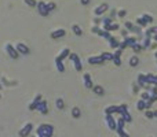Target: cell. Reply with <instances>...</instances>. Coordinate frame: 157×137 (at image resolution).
<instances>
[{
	"label": "cell",
	"mask_w": 157,
	"mask_h": 137,
	"mask_svg": "<svg viewBox=\"0 0 157 137\" xmlns=\"http://www.w3.org/2000/svg\"><path fill=\"white\" fill-rule=\"evenodd\" d=\"M54 133V126L52 125H40L37 128V137H51Z\"/></svg>",
	"instance_id": "6da1fadb"
},
{
	"label": "cell",
	"mask_w": 157,
	"mask_h": 137,
	"mask_svg": "<svg viewBox=\"0 0 157 137\" xmlns=\"http://www.w3.org/2000/svg\"><path fill=\"white\" fill-rule=\"evenodd\" d=\"M135 43H137V38L135 37H127V38H124L123 43L119 44V48L120 50H124V48H127V47H132Z\"/></svg>",
	"instance_id": "7a4b0ae2"
},
{
	"label": "cell",
	"mask_w": 157,
	"mask_h": 137,
	"mask_svg": "<svg viewBox=\"0 0 157 137\" xmlns=\"http://www.w3.org/2000/svg\"><path fill=\"white\" fill-rule=\"evenodd\" d=\"M105 119H106V124L109 126V129L110 130H116V119L113 118V115L112 114H105Z\"/></svg>",
	"instance_id": "3957f363"
},
{
	"label": "cell",
	"mask_w": 157,
	"mask_h": 137,
	"mask_svg": "<svg viewBox=\"0 0 157 137\" xmlns=\"http://www.w3.org/2000/svg\"><path fill=\"white\" fill-rule=\"evenodd\" d=\"M70 60L73 62V66H75V68L77 70V71H80L82 70V60H80V58L76 55V54H70Z\"/></svg>",
	"instance_id": "277c9868"
},
{
	"label": "cell",
	"mask_w": 157,
	"mask_h": 137,
	"mask_svg": "<svg viewBox=\"0 0 157 137\" xmlns=\"http://www.w3.org/2000/svg\"><path fill=\"white\" fill-rule=\"evenodd\" d=\"M107 8H109V6H107V3H102V4H99V6L97 7L94 10V14L97 15V17H101V15H103V14L107 11Z\"/></svg>",
	"instance_id": "5b68a950"
},
{
	"label": "cell",
	"mask_w": 157,
	"mask_h": 137,
	"mask_svg": "<svg viewBox=\"0 0 157 137\" xmlns=\"http://www.w3.org/2000/svg\"><path fill=\"white\" fill-rule=\"evenodd\" d=\"M6 51H7V54L11 56L13 59H17V58L19 56L18 51L15 50V47H14V45H11V44H6Z\"/></svg>",
	"instance_id": "8992f818"
},
{
	"label": "cell",
	"mask_w": 157,
	"mask_h": 137,
	"mask_svg": "<svg viewBox=\"0 0 157 137\" xmlns=\"http://www.w3.org/2000/svg\"><path fill=\"white\" fill-rule=\"evenodd\" d=\"M37 11H39V14L41 15V17H47L48 14H50V11L47 10V6H46V3H43V1H39L37 3Z\"/></svg>",
	"instance_id": "52a82bcc"
},
{
	"label": "cell",
	"mask_w": 157,
	"mask_h": 137,
	"mask_svg": "<svg viewBox=\"0 0 157 137\" xmlns=\"http://www.w3.org/2000/svg\"><path fill=\"white\" fill-rule=\"evenodd\" d=\"M32 129H33V125L29 122V124H26L21 130H19V136L21 137H28V134H31V132Z\"/></svg>",
	"instance_id": "ba28073f"
},
{
	"label": "cell",
	"mask_w": 157,
	"mask_h": 137,
	"mask_svg": "<svg viewBox=\"0 0 157 137\" xmlns=\"http://www.w3.org/2000/svg\"><path fill=\"white\" fill-rule=\"evenodd\" d=\"M15 50L18 51L19 55H28L29 54V48L26 47L24 43H17V45H15Z\"/></svg>",
	"instance_id": "9c48e42d"
},
{
	"label": "cell",
	"mask_w": 157,
	"mask_h": 137,
	"mask_svg": "<svg viewBox=\"0 0 157 137\" xmlns=\"http://www.w3.org/2000/svg\"><path fill=\"white\" fill-rule=\"evenodd\" d=\"M83 80H84V87L87 88V89H92V81H91V75L88 74V73H86V74L83 75Z\"/></svg>",
	"instance_id": "30bf717a"
},
{
	"label": "cell",
	"mask_w": 157,
	"mask_h": 137,
	"mask_svg": "<svg viewBox=\"0 0 157 137\" xmlns=\"http://www.w3.org/2000/svg\"><path fill=\"white\" fill-rule=\"evenodd\" d=\"M105 62L103 59H102V56H91V58H88V63L90 64H102V63Z\"/></svg>",
	"instance_id": "8fae6325"
},
{
	"label": "cell",
	"mask_w": 157,
	"mask_h": 137,
	"mask_svg": "<svg viewBox=\"0 0 157 137\" xmlns=\"http://www.w3.org/2000/svg\"><path fill=\"white\" fill-rule=\"evenodd\" d=\"M40 101H41V95H37V96H36V97L33 99V101H32L31 104H29V110H31V111H33V110H36Z\"/></svg>",
	"instance_id": "7c38bea8"
},
{
	"label": "cell",
	"mask_w": 157,
	"mask_h": 137,
	"mask_svg": "<svg viewBox=\"0 0 157 137\" xmlns=\"http://www.w3.org/2000/svg\"><path fill=\"white\" fill-rule=\"evenodd\" d=\"M65 33H66V32L63 30V29H57V30H54L52 33H50V37L55 40V38L63 37V36H65Z\"/></svg>",
	"instance_id": "4fadbf2b"
},
{
	"label": "cell",
	"mask_w": 157,
	"mask_h": 137,
	"mask_svg": "<svg viewBox=\"0 0 157 137\" xmlns=\"http://www.w3.org/2000/svg\"><path fill=\"white\" fill-rule=\"evenodd\" d=\"M36 110H39L41 114H44V115H46V114L48 112V108H47V101H46V100H41V101L39 103V106H37V108H36Z\"/></svg>",
	"instance_id": "5bb4252c"
},
{
	"label": "cell",
	"mask_w": 157,
	"mask_h": 137,
	"mask_svg": "<svg viewBox=\"0 0 157 137\" xmlns=\"http://www.w3.org/2000/svg\"><path fill=\"white\" fill-rule=\"evenodd\" d=\"M107 40H109V45H110V48H113V50H117V48H119V44L120 43L114 37H112V36H110Z\"/></svg>",
	"instance_id": "9a60e30c"
},
{
	"label": "cell",
	"mask_w": 157,
	"mask_h": 137,
	"mask_svg": "<svg viewBox=\"0 0 157 137\" xmlns=\"http://www.w3.org/2000/svg\"><path fill=\"white\" fill-rule=\"evenodd\" d=\"M119 111V106H109L105 108V114H112L113 115L114 112Z\"/></svg>",
	"instance_id": "2e32d148"
},
{
	"label": "cell",
	"mask_w": 157,
	"mask_h": 137,
	"mask_svg": "<svg viewBox=\"0 0 157 137\" xmlns=\"http://www.w3.org/2000/svg\"><path fill=\"white\" fill-rule=\"evenodd\" d=\"M92 91H94L95 95H98V96H102V95L105 93V89L102 87H99V85H95V87H92Z\"/></svg>",
	"instance_id": "e0dca14e"
},
{
	"label": "cell",
	"mask_w": 157,
	"mask_h": 137,
	"mask_svg": "<svg viewBox=\"0 0 157 137\" xmlns=\"http://www.w3.org/2000/svg\"><path fill=\"white\" fill-rule=\"evenodd\" d=\"M55 64H57V70H58V71H61V73H63V71H65V66H63L62 60H61L59 58H57V59H55Z\"/></svg>",
	"instance_id": "ac0fdd59"
},
{
	"label": "cell",
	"mask_w": 157,
	"mask_h": 137,
	"mask_svg": "<svg viewBox=\"0 0 157 137\" xmlns=\"http://www.w3.org/2000/svg\"><path fill=\"white\" fill-rule=\"evenodd\" d=\"M152 34H157V26H153V28H149L145 32V36H146V37H150Z\"/></svg>",
	"instance_id": "d6986e66"
},
{
	"label": "cell",
	"mask_w": 157,
	"mask_h": 137,
	"mask_svg": "<svg viewBox=\"0 0 157 137\" xmlns=\"http://www.w3.org/2000/svg\"><path fill=\"white\" fill-rule=\"evenodd\" d=\"M69 55H70V51L68 50V48H63V50L61 51V54H59V56H58V58H59L61 60H63L65 58H68Z\"/></svg>",
	"instance_id": "ffe728a7"
},
{
	"label": "cell",
	"mask_w": 157,
	"mask_h": 137,
	"mask_svg": "<svg viewBox=\"0 0 157 137\" xmlns=\"http://www.w3.org/2000/svg\"><path fill=\"white\" fill-rule=\"evenodd\" d=\"M124 26H126V29H127V30L138 32V33H139V28H137V26H134V25L131 24V22H126V24H124Z\"/></svg>",
	"instance_id": "44dd1931"
},
{
	"label": "cell",
	"mask_w": 157,
	"mask_h": 137,
	"mask_svg": "<svg viewBox=\"0 0 157 137\" xmlns=\"http://www.w3.org/2000/svg\"><path fill=\"white\" fill-rule=\"evenodd\" d=\"M72 30H73V33H75L76 36H82V34H83L82 28H80L79 25H73V26H72Z\"/></svg>",
	"instance_id": "7402d4cb"
},
{
	"label": "cell",
	"mask_w": 157,
	"mask_h": 137,
	"mask_svg": "<svg viewBox=\"0 0 157 137\" xmlns=\"http://www.w3.org/2000/svg\"><path fill=\"white\" fill-rule=\"evenodd\" d=\"M103 29L107 32H112V30H117L119 29V25L117 24H110V25H106V26H103Z\"/></svg>",
	"instance_id": "603a6c76"
},
{
	"label": "cell",
	"mask_w": 157,
	"mask_h": 137,
	"mask_svg": "<svg viewBox=\"0 0 157 137\" xmlns=\"http://www.w3.org/2000/svg\"><path fill=\"white\" fill-rule=\"evenodd\" d=\"M124 125H126V119L123 118V117H120V118L116 121V126L120 128V129H123V128H124ZM117 128H116V129H117Z\"/></svg>",
	"instance_id": "cb8c5ba5"
},
{
	"label": "cell",
	"mask_w": 157,
	"mask_h": 137,
	"mask_svg": "<svg viewBox=\"0 0 157 137\" xmlns=\"http://www.w3.org/2000/svg\"><path fill=\"white\" fill-rule=\"evenodd\" d=\"M80 114H82V111H80L79 107H73V108H72V117H73V118H79Z\"/></svg>",
	"instance_id": "d4e9b609"
},
{
	"label": "cell",
	"mask_w": 157,
	"mask_h": 137,
	"mask_svg": "<svg viewBox=\"0 0 157 137\" xmlns=\"http://www.w3.org/2000/svg\"><path fill=\"white\" fill-rule=\"evenodd\" d=\"M119 114H121V115H126L127 112H128V107H127V104H121V106H119Z\"/></svg>",
	"instance_id": "484cf974"
},
{
	"label": "cell",
	"mask_w": 157,
	"mask_h": 137,
	"mask_svg": "<svg viewBox=\"0 0 157 137\" xmlns=\"http://www.w3.org/2000/svg\"><path fill=\"white\" fill-rule=\"evenodd\" d=\"M98 36H101V37H105L107 40V38L110 37V32H107V30H105V29H101L99 30V33H98Z\"/></svg>",
	"instance_id": "4316f807"
},
{
	"label": "cell",
	"mask_w": 157,
	"mask_h": 137,
	"mask_svg": "<svg viewBox=\"0 0 157 137\" xmlns=\"http://www.w3.org/2000/svg\"><path fill=\"white\" fill-rule=\"evenodd\" d=\"M101 56L103 60H113V54H110V52H103Z\"/></svg>",
	"instance_id": "83f0119b"
},
{
	"label": "cell",
	"mask_w": 157,
	"mask_h": 137,
	"mask_svg": "<svg viewBox=\"0 0 157 137\" xmlns=\"http://www.w3.org/2000/svg\"><path fill=\"white\" fill-rule=\"evenodd\" d=\"M137 108H138V110H141V111H142V110H146V101L141 99L138 103H137Z\"/></svg>",
	"instance_id": "f1b7e54d"
},
{
	"label": "cell",
	"mask_w": 157,
	"mask_h": 137,
	"mask_svg": "<svg viewBox=\"0 0 157 137\" xmlns=\"http://www.w3.org/2000/svg\"><path fill=\"white\" fill-rule=\"evenodd\" d=\"M138 63H139L138 56H132L131 59H130V66H132V67H135V66H138Z\"/></svg>",
	"instance_id": "f546056e"
},
{
	"label": "cell",
	"mask_w": 157,
	"mask_h": 137,
	"mask_svg": "<svg viewBox=\"0 0 157 137\" xmlns=\"http://www.w3.org/2000/svg\"><path fill=\"white\" fill-rule=\"evenodd\" d=\"M145 84H146V82H145V75L139 74L138 75V85L139 87H145Z\"/></svg>",
	"instance_id": "4dcf8cb0"
},
{
	"label": "cell",
	"mask_w": 157,
	"mask_h": 137,
	"mask_svg": "<svg viewBox=\"0 0 157 137\" xmlns=\"http://www.w3.org/2000/svg\"><path fill=\"white\" fill-rule=\"evenodd\" d=\"M116 132H117V134H119L120 137H130V136H128V133H126V132H124V129H120V128H117V129H116Z\"/></svg>",
	"instance_id": "1f68e13d"
},
{
	"label": "cell",
	"mask_w": 157,
	"mask_h": 137,
	"mask_svg": "<svg viewBox=\"0 0 157 137\" xmlns=\"http://www.w3.org/2000/svg\"><path fill=\"white\" fill-rule=\"evenodd\" d=\"M137 25H138V26H142V28H143V26L147 25V22H146L143 18H137Z\"/></svg>",
	"instance_id": "d6a6232c"
},
{
	"label": "cell",
	"mask_w": 157,
	"mask_h": 137,
	"mask_svg": "<svg viewBox=\"0 0 157 137\" xmlns=\"http://www.w3.org/2000/svg\"><path fill=\"white\" fill-rule=\"evenodd\" d=\"M25 1V4H28L29 7H36L37 6V1L36 0H24Z\"/></svg>",
	"instance_id": "836d02e7"
},
{
	"label": "cell",
	"mask_w": 157,
	"mask_h": 137,
	"mask_svg": "<svg viewBox=\"0 0 157 137\" xmlns=\"http://www.w3.org/2000/svg\"><path fill=\"white\" fill-rule=\"evenodd\" d=\"M63 106H65L63 100L62 99H57V108H58V110H62Z\"/></svg>",
	"instance_id": "e575fe53"
},
{
	"label": "cell",
	"mask_w": 157,
	"mask_h": 137,
	"mask_svg": "<svg viewBox=\"0 0 157 137\" xmlns=\"http://www.w3.org/2000/svg\"><path fill=\"white\" fill-rule=\"evenodd\" d=\"M150 47V37H146L143 41V45H142V48H149Z\"/></svg>",
	"instance_id": "d590c367"
},
{
	"label": "cell",
	"mask_w": 157,
	"mask_h": 137,
	"mask_svg": "<svg viewBox=\"0 0 157 137\" xmlns=\"http://www.w3.org/2000/svg\"><path fill=\"white\" fill-rule=\"evenodd\" d=\"M142 18H143L146 22H153V17L149 15V14H143V15H142Z\"/></svg>",
	"instance_id": "8d00e7d4"
},
{
	"label": "cell",
	"mask_w": 157,
	"mask_h": 137,
	"mask_svg": "<svg viewBox=\"0 0 157 137\" xmlns=\"http://www.w3.org/2000/svg\"><path fill=\"white\" fill-rule=\"evenodd\" d=\"M141 99L145 100V101H146V100H149V99H150V93H149V92H143V93L141 95Z\"/></svg>",
	"instance_id": "74e56055"
},
{
	"label": "cell",
	"mask_w": 157,
	"mask_h": 137,
	"mask_svg": "<svg viewBox=\"0 0 157 137\" xmlns=\"http://www.w3.org/2000/svg\"><path fill=\"white\" fill-rule=\"evenodd\" d=\"M132 50L135 51V52H139V51L142 50V45H141V44H134V45H132Z\"/></svg>",
	"instance_id": "f35d334b"
},
{
	"label": "cell",
	"mask_w": 157,
	"mask_h": 137,
	"mask_svg": "<svg viewBox=\"0 0 157 137\" xmlns=\"http://www.w3.org/2000/svg\"><path fill=\"white\" fill-rule=\"evenodd\" d=\"M102 24H103V26L110 25V24H112V18H103L102 19Z\"/></svg>",
	"instance_id": "ab89813d"
},
{
	"label": "cell",
	"mask_w": 157,
	"mask_h": 137,
	"mask_svg": "<svg viewBox=\"0 0 157 137\" xmlns=\"http://www.w3.org/2000/svg\"><path fill=\"white\" fill-rule=\"evenodd\" d=\"M145 117H146V118H153V117H154V114H153V111H150V110H147V111L145 112Z\"/></svg>",
	"instance_id": "60d3db41"
},
{
	"label": "cell",
	"mask_w": 157,
	"mask_h": 137,
	"mask_svg": "<svg viewBox=\"0 0 157 137\" xmlns=\"http://www.w3.org/2000/svg\"><path fill=\"white\" fill-rule=\"evenodd\" d=\"M47 6V10L48 11H52L54 8H55V3H48V4H46Z\"/></svg>",
	"instance_id": "b9f144b4"
},
{
	"label": "cell",
	"mask_w": 157,
	"mask_h": 137,
	"mask_svg": "<svg viewBox=\"0 0 157 137\" xmlns=\"http://www.w3.org/2000/svg\"><path fill=\"white\" fill-rule=\"evenodd\" d=\"M123 118L126 119V122H131L132 118H131V115H130V112H127L126 115H123Z\"/></svg>",
	"instance_id": "7bdbcfd3"
},
{
	"label": "cell",
	"mask_w": 157,
	"mask_h": 137,
	"mask_svg": "<svg viewBox=\"0 0 157 137\" xmlns=\"http://www.w3.org/2000/svg\"><path fill=\"white\" fill-rule=\"evenodd\" d=\"M121 51H123V50L117 48V50H116V52L113 54V58H120V55H121Z\"/></svg>",
	"instance_id": "ee69618b"
},
{
	"label": "cell",
	"mask_w": 157,
	"mask_h": 137,
	"mask_svg": "<svg viewBox=\"0 0 157 137\" xmlns=\"http://www.w3.org/2000/svg\"><path fill=\"white\" fill-rule=\"evenodd\" d=\"M150 100L152 101H156L157 100V92H153V93L150 95Z\"/></svg>",
	"instance_id": "f6af8a7d"
},
{
	"label": "cell",
	"mask_w": 157,
	"mask_h": 137,
	"mask_svg": "<svg viewBox=\"0 0 157 137\" xmlns=\"http://www.w3.org/2000/svg\"><path fill=\"white\" fill-rule=\"evenodd\" d=\"M126 14H127V11H126V10H120L119 13H117V15H119V17H121V18H123V17H124Z\"/></svg>",
	"instance_id": "bcb514c9"
},
{
	"label": "cell",
	"mask_w": 157,
	"mask_h": 137,
	"mask_svg": "<svg viewBox=\"0 0 157 137\" xmlns=\"http://www.w3.org/2000/svg\"><path fill=\"white\" fill-rule=\"evenodd\" d=\"M113 62L116 63V66H120V64H121V60H120V58H113Z\"/></svg>",
	"instance_id": "7dc6e473"
},
{
	"label": "cell",
	"mask_w": 157,
	"mask_h": 137,
	"mask_svg": "<svg viewBox=\"0 0 157 137\" xmlns=\"http://www.w3.org/2000/svg\"><path fill=\"white\" fill-rule=\"evenodd\" d=\"M121 36H123L124 38H127V37H128V32H127V30H123V32H121Z\"/></svg>",
	"instance_id": "c3c4849f"
},
{
	"label": "cell",
	"mask_w": 157,
	"mask_h": 137,
	"mask_svg": "<svg viewBox=\"0 0 157 137\" xmlns=\"http://www.w3.org/2000/svg\"><path fill=\"white\" fill-rule=\"evenodd\" d=\"M82 1V4H84V6H87L88 3H90V0H80Z\"/></svg>",
	"instance_id": "681fc988"
},
{
	"label": "cell",
	"mask_w": 157,
	"mask_h": 137,
	"mask_svg": "<svg viewBox=\"0 0 157 137\" xmlns=\"http://www.w3.org/2000/svg\"><path fill=\"white\" fill-rule=\"evenodd\" d=\"M154 87H157V75H154V84H153Z\"/></svg>",
	"instance_id": "f907efd6"
},
{
	"label": "cell",
	"mask_w": 157,
	"mask_h": 137,
	"mask_svg": "<svg viewBox=\"0 0 157 137\" xmlns=\"http://www.w3.org/2000/svg\"><path fill=\"white\" fill-rule=\"evenodd\" d=\"M153 38H154V41H157V34H154V36H153Z\"/></svg>",
	"instance_id": "816d5d0a"
},
{
	"label": "cell",
	"mask_w": 157,
	"mask_h": 137,
	"mask_svg": "<svg viewBox=\"0 0 157 137\" xmlns=\"http://www.w3.org/2000/svg\"><path fill=\"white\" fill-rule=\"evenodd\" d=\"M153 114H154V117H156V118H157V111H154V112H153Z\"/></svg>",
	"instance_id": "f5cc1de1"
},
{
	"label": "cell",
	"mask_w": 157,
	"mask_h": 137,
	"mask_svg": "<svg viewBox=\"0 0 157 137\" xmlns=\"http://www.w3.org/2000/svg\"><path fill=\"white\" fill-rule=\"evenodd\" d=\"M154 56H156V58H157V52H156V54H154Z\"/></svg>",
	"instance_id": "db71d44e"
}]
</instances>
